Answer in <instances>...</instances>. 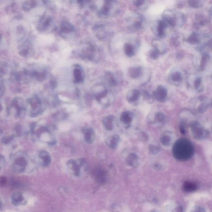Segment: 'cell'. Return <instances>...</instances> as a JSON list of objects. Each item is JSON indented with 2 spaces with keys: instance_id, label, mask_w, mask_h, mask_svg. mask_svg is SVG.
<instances>
[{
  "instance_id": "6da1fadb",
  "label": "cell",
  "mask_w": 212,
  "mask_h": 212,
  "mask_svg": "<svg viewBox=\"0 0 212 212\" xmlns=\"http://www.w3.org/2000/svg\"><path fill=\"white\" fill-rule=\"evenodd\" d=\"M194 145L187 139H179L173 146V156L176 160L180 161H185L190 159L194 155Z\"/></svg>"
},
{
  "instance_id": "7a4b0ae2",
  "label": "cell",
  "mask_w": 212,
  "mask_h": 212,
  "mask_svg": "<svg viewBox=\"0 0 212 212\" xmlns=\"http://www.w3.org/2000/svg\"><path fill=\"white\" fill-rule=\"evenodd\" d=\"M191 127L193 136L196 139L202 140L208 136V131L205 129L198 122H192Z\"/></svg>"
},
{
  "instance_id": "3957f363",
  "label": "cell",
  "mask_w": 212,
  "mask_h": 212,
  "mask_svg": "<svg viewBox=\"0 0 212 212\" xmlns=\"http://www.w3.org/2000/svg\"><path fill=\"white\" fill-rule=\"evenodd\" d=\"M85 164V159L81 158L78 160L71 159L67 162V165L75 176L81 175V169Z\"/></svg>"
},
{
  "instance_id": "277c9868",
  "label": "cell",
  "mask_w": 212,
  "mask_h": 212,
  "mask_svg": "<svg viewBox=\"0 0 212 212\" xmlns=\"http://www.w3.org/2000/svg\"><path fill=\"white\" fill-rule=\"evenodd\" d=\"M28 164L27 160L23 155L17 157L13 163L12 167L13 171L17 173L25 171Z\"/></svg>"
},
{
  "instance_id": "5b68a950",
  "label": "cell",
  "mask_w": 212,
  "mask_h": 212,
  "mask_svg": "<svg viewBox=\"0 0 212 212\" xmlns=\"http://www.w3.org/2000/svg\"><path fill=\"white\" fill-rule=\"evenodd\" d=\"M92 175L94 179L100 184H105L107 179V173L105 170L101 168L95 169L93 171Z\"/></svg>"
},
{
  "instance_id": "8992f818",
  "label": "cell",
  "mask_w": 212,
  "mask_h": 212,
  "mask_svg": "<svg viewBox=\"0 0 212 212\" xmlns=\"http://www.w3.org/2000/svg\"><path fill=\"white\" fill-rule=\"evenodd\" d=\"M29 103L32 108L30 113V116L35 117L38 116L41 113L40 106L41 103L38 98L35 97L30 100Z\"/></svg>"
},
{
  "instance_id": "52a82bcc",
  "label": "cell",
  "mask_w": 212,
  "mask_h": 212,
  "mask_svg": "<svg viewBox=\"0 0 212 212\" xmlns=\"http://www.w3.org/2000/svg\"><path fill=\"white\" fill-rule=\"evenodd\" d=\"M154 96L158 101H165L167 95V91L165 87L160 85L157 89L154 92Z\"/></svg>"
},
{
  "instance_id": "ba28073f",
  "label": "cell",
  "mask_w": 212,
  "mask_h": 212,
  "mask_svg": "<svg viewBox=\"0 0 212 212\" xmlns=\"http://www.w3.org/2000/svg\"><path fill=\"white\" fill-rule=\"evenodd\" d=\"M84 139L87 143L91 144L95 141V131L91 128H87L83 130Z\"/></svg>"
},
{
  "instance_id": "9c48e42d",
  "label": "cell",
  "mask_w": 212,
  "mask_h": 212,
  "mask_svg": "<svg viewBox=\"0 0 212 212\" xmlns=\"http://www.w3.org/2000/svg\"><path fill=\"white\" fill-rule=\"evenodd\" d=\"M119 140V135L115 134L108 138L105 141V143L108 147L114 149L117 146Z\"/></svg>"
},
{
  "instance_id": "30bf717a",
  "label": "cell",
  "mask_w": 212,
  "mask_h": 212,
  "mask_svg": "<svg viewBox=\"0 0 212 212\" xmlns=\"http://www.w3.org/2000/svg\"><path fill=\"white\" fill-rule=\"evenodd\" d=\"M24 198L23 194L20 192L13 193L11 197L12 204L15 206H18L24 203Z\"/></svg>"
},
{
  "instance_id": "8fae6325",
  "label": "cell",
  "mask_w": 212,
  "mask_h": 212,
  "mask_svg": "<svg viewBox=\"0 0 212 212\" xmlns=\"http://www.w3.org/2000/svg\"><path fill=\"white\" fill-rule=\"evenodd\" d=\"M39 157L41 160L43 166H46L49 165L51 162V157L49 152L42 151L40 152Z\"/></svg>"
},
{
  "instance_id": "7c38bea8",
  "label": "cell",
  "mask_w": 212,
  "mask_h": 212,
  "mask_svg": "<svg viewBox=\"0 0 212 212\" xmlns=\"http://www.w3.org/2000/svg\"><path fill=\"white\" fill-rule=\"evenodd\" d=\"M128 74L132 78H137L139 77L142 74V68L141 66H135L129 68Z\"/></svg>"
},
{
  "instance_id": "4fadbf2b",
  "label": "cell",
  "mask_w": 212,
  "mask_h": 212,
  "mask_svg": "<svg viewBox=\"0 0 212 212\" xmlns=\"http://www.w3.org/2000/svg\"><path fill=\"white\" fill-rule=\"evenodd\" d=\"M141 95V92L138 90H133L130 92L127 96V100L129 103H132L137 101Z\"/></svg>"
},
{
  "instance_id": "5bb4252c",
  "label": "cell",
  "mask_w": 212,
  "mask_h": 212,
  "mask_svg": "<svg viewBox=\"0 0 212 212\" xmlns=\"http://www.w3.org/2000/svg\"><path fill=\"white\" fill-rule=\"evenodd\" d=\"M114 118L110 116L104 118L103 120V124L105 128L108 131H111L113 128V120Z\"/></svg>"
},
{
  "instance_id": "9a60e30c",
  "label": "cell",
  "mask_w": 212,
  "mask_h": 212,
  "mask_svg": "<svg viewBox=\"0 0 212 212\" xmlns=\"http://www.w3.org/2000/svg\"><path fill=\"white\" fill-rule=\"evenodd\" d=\"M133 117L131 114L128 112H124L121 114L120 120L124 124L129 125L132 121Z\"/></svg>"
},
{
  "instance_id": "2e32d148",
  "label": "cell",
  "mask_w": 212,
  "mask_h": 212,
  "mask_svg": "<svg viewBox=\"0 0 212 212\" xmlns=\"http://www.w3.org/2000/svg\"><path fill=\"white\" fill-rule=\"evenodd\" d=\"M183 188L185 191L190 192L196 190L197 188V186L195 183L186 182L183 185Z\"/></svg>"
},
{
  "instance_id": "e0dca14e",
  "label": "cell",
  "mask_w": 212,
  "mask_h": 212,
  "mask_svg": "<svg viewBox=\"0 0 212 212\" xmlns=\"http://www.w3.org/2000/svg\"><path fill=\"white\" fill-rule=\"evenodd\" d=\"M138 157L137 155L134 153H131L128 157L126 161L128 164L130 166H135L137 165V163H138Z\"/></svg>"
},
{
  "instance_id": "ac0fdd59",
  "label": "cell",
  "mask_w": 212,
  "mask_h": 212,
  "mask_svg": "<svg viewBox=\"0 0 212 212\" xmlns=\"http://www.w3.org/2000/svg\"><path fill=\"white\" fill-rule=\"evenodd\" d=\"M166 23L163 21H160L157 25V31L158 36L162 37L165 34V30L166 26Z\"/></svg>"
},
{
  "instance_id": "d6986e66",
  "label": "cell",
  "mask_w": 212,
  "mask_h": 212,
  "mask_svg": "<svg viewBox=\"0 0 212 212\" xmlns=\"http://www.w3.org/2000/svg\"><path fill=\"white\" fill-rule=\"evenodd\" d=\"M124 52L125 54L129 57H132L134 54V47L131 44H125L124 46Z\"/></svg>"
},
{
  "instance_id": "ffe728a7",
  "label": "cell",
  "mask_w": 212,
  "mask_h": 212,
  "mask_svg": "<svg viewBox=\"0 0 212 212\" xmlns=\"http://www.w3.org/2000/svg\"><path fill=\"white\" fill-rule=\"evenodd\" d=\"M171 79L173 82L176 83H180L182 80V76L181 73L179 71L174 72L170 76Z\"/></svg>"
},
{
  "instance_id": "44dd1931",
  "label": "cell",
  "mask_w": 212,
  "mask_h": 212,
  "mask_svg": "<svg viewBox=\"0 0 212 212\" xmlns=\"http://www.w3.org/2000/svg\"><path fill=\"white\" fill-rule=\"evenodd\" d=\"M74 82L75 83H78L83 81L82 73L79 68H75L74 71Z\"/></svg>"
},
{
  "instance_id": "7402d4cb",
  "label": "cell",
  "mask_w": 212,
  "mask_h": 212,
  "mask_svg": "<svg viewBox=\"0 0 212 212\" xmlns=\"http://www.w3.org/2000/svg\"><path fill=\"white\" fill-rule=\"evenodd\" d=\"M209 59V56L208 54H203L202 56L201 60L200 67L201 70H204Z\"/></svg>"
},
{
  "instance_id": "603a6c76",
  "label": "cell",
  "mask_w": 212,
  "mask_h": 212,
  "mask_svg": "<svg viewBox=\"0 0 212 212\" xmlns=\"http://www.w3.org/2000/svg\"><path fill=\"white\" fill-rule=\"evenodd\" d=\"M187 41L188 43L191 44H196L198 43L199 41L198 34L196 33H193L187 39Z\"/></svg>"
},
{
  "instance_id": "cb8c5ba5",
  "label": "cell",
  "mask_w": 212,
  "mask_h": 212,
  "mask_svg": "<svg viewBox=\"0 0 212 212\" xmlns=\"http://www.w3.org/2000/svg\"><path fill=\"white\" fill-rule=\"evenodd\" d=\"M30 75H33L36 78V80L39 81H43L45 77V74L43 72L34 71L30 73Z\"/></svg>"
},
{
  "instance_id": "d4e9b609",
  "label": "cell",
  "mask_w": 212,
  "mask_h": 212,
  "mask_svg": "<svg viewBox=\"0 0 212 212\" xmlns=\"http://www.w3.org/2000/svg\"><path fill=\"white\" fill-rule=\"evenodd\" d=\"M161 142L163 145L168 146L171 142V138L168 135L164 134L160 138Z\"/></svg>"
},
{
  "instance_id": "484cf974",
  "label": "cell",
  "mask_w": 212,
  "mask_h": 212,
  "mask_svg": "<svg viewBox=\"0 0 212 212\" xmlns=\"http://www.w3.org/2000/svg\"><path fill=\"white\" fill-rule=\"evenodd\" d=\"M202 0H188V3L190 6L194 8H197L201 6Z\"/></svg>"
},
{
  "instance_id": "4316f807",
  "label": "cell",
  "mask_w": 212,
  "mask_h": 212,
  "mask_svg": "<svg viewBox=\"0 0 212 212\" xmlns=\"http://www.w3.org/2000/svg\"><path fill=\"white\" fill-rule=\"evenodd\" d=\"M62 30L65 33H68L72 31L71 26L68 23H65L62 24Z\"/></svg>"
},
{
  "instance_id": "83f0119b",
  "label": "cell",
  "mask_w": 212,
  "mask_h": 212,
  "mask_svg": "<svg viewBox=\"0 0 212 212\" xmlns=\"http://www.w3.org/2000/svg\"><path fill=\"white\" fill-rule=\"evenodd\" d=\"M165 119V116L163 113L158 112L155 115V120L158 123H162Z\"/></svg>"
},
{
  "instance_id": "f1b7e54d",
  "label": "cell",
  "mask_w": 212,
  "mask_h": 212,
  "mask_svg": "<svg viewBox=\"0 0 212 212\" xmlns=\"http://www.w3.org/2000/svg\"><path fill=\"white\" fill-rule=\"evenodd\" d=\"M14 138V135H8V136L3 137L2 139V142L3 144H9L10 142H11Z\"/></svg>"
},
{
  "instance_id": "f546056e",
  "label": "cell",
  "mask_w": 212,
  "mask_h": 212,
  "mask_svg": "<svg viewBox=\"0 0 212 212\" xmlns=\"http://www.w3.org/2000/svg\"><path fill=\"white\" fill-rule=\"evenodd\" d=\"M208 106V105L207 104V103H202V104H201V105L198 106V112L200 113H204V112H206Z\"/></svg>"
},
{
  "instance_id": "4dcf8cb0",
  "label": "cell",
  "mask_w": 212,
  "mask_h": 212,
  "mask_svg": "<svg viewBox=\"0 0 212 212\" xmlns=\"http://www.w3.org/2000/svg\"><path fill=\"white\" fill-rule=\"evenodd\" d=\"M149 149L151 153L153 154L157 153L159 152V147L157 145H150Z\"/></svg>"
},
{
  "instance_id": "1f68e13d",
  "label": "cell",
  "mask_w": 212,
  "mask_h": 212,
  "mask_svg": "<svg viewBox=\"0 0 212 212\" xmlns=\"http://www.w3.org/2000/svg\"><path fill=\"white\" fill-rule=\"evenodd\" d=\"M159 52L157 49L152 50L150 53V56L152 59H156L158 57Z\"/></svg>"
},
{
  "instance_id": "d6a6232c",
  "label": "cell",
  "mask_w": 212,
  "mask_h": 212,
  "mask_svg": "<svg viewBox=\"0 0 212 212\" xmlns=\"http://www.w3.org/2000/svg\"><path fill=\"white\" fill-rule=\"evenodd\" d=\"M202 84L201 79L198 78L195 80L194 83V87L196 89L200 90Z\"/></svg>"
},
{
  "instance_id": "836d02e7",
  "label": "cell",
  "mask_w": 212,
  "mask_h": 212,
  "mask_svg": "<svg viewBox=\"0 0 212 212\" xmlns=\"http://www.w3.org/2000/svg\"><path fill=\"white\" fill-rule=\"evenodd\" d=\"M107 90H105L104 91L102 92L101 93H100L97 95H96V98L97 101H100L102 98L103 97H105L107 95Z\"/></svg>"
},
{
  "instance_id": "e575fe53",
  "label": "cell",
  "mask_w": 212,
  "mask_h": 212,
  "mask_svg": "<svg viewBox=\"0 0 212 212\" xmlns=\"http://www.w3.org/2000/svg\"><path fill=\"white\" fill-rule=\"evenodd\" d=\"M5 157L3 155L0 154V170H2L4 166H5Z\"/></svg>"
},
{
  "instance_id": "d590c367",
  "label": "cell",
  "mask_w": 212,
  "mask_h": 212,
  "mask_svg": "<svg viewBox=\"0 0 212 212\" xmlns=\"http://www.w3.org/2000/svg\"><path fill=\"white\" fill-rule=\"evenodd\" d=\"M29 53V50L28 49L25 48L20 51L19 54L21 56L25 57L28 55Z\"/></svg>"
},
{
  "instance_id": "8d00e7d4",
  "label": "cell",
  "mask_w": 212,
  "mask_h": 212,
  "mask_svg": "<svg viewBox=\"0 0 212 212\" xmlns=\"http://www.w3.org/2000/svg\"><path fill=\"white\" fill-rule=\"evenodd\" d=\"M7 183V179L5 176L0 177V186H5Z\"/></svg>"
},
{
  "instance_id": "74e56055",
  "label": "cell",
  "mask_w": 212,
  "mask_h": 212,
  "mask_svg": "<svg viewBox=\"0 0 212 212\" xmlns=\"http://www.w3.org/2000/svg\"><path fill=\"white\" fill-rule=\"evenodd\" d=\"M144 2L145 0H134V5L137 7L140 6L144 4Z\"/></svg>"
},
{
  "instance_id": "f35d334b",
  "label": "cell",
  "mask_w": 212,
  "mask_h": 212,
  "mask_svg": "<svg viewBox=\"0 0 212 212\" xmlns=\"http://www.w3.org/2000/svg\"><path fill=\"white\" fill-rule=\"evenodd\" d=\"M4 85L3 81H0V98L2 97L4 93Z\"/></svg>"
},
{
  "instance_id": "ab89813d",
  "label": "cell",
  "mask_w": 212,
  "mask_h": 212,
  "mask_svg": "<svg viewBox=\"0 0 212 212\" xmlns=\"http://www.w3.org/2000/svg\"><path fill=\"white\" fill-rule=\"evenodd\" d=\"M180 132L182 134H185V133H186V130H185V128L184 127V125H183V124H182L181 126H180Z\"/></svg>"
},
{
  "instance_id": "60d3db41",
  "label": "cell",
  "mask_w": 212,
  "mask_h": 212,
  "mask_svg": "<svg viewBox=\"0 0 212 212\" xmlns=\"http://www.w3.org/2000/svg\"><path fill=\"white\" fill-rule=\"evenodd\" d=\"M5 74V71L3 68L0 66V77H3Z\"/></svg>"
},
{
  "instance_id": "b9f144b4",
  "label": "cell",
  "mask_w": 212,
  "mask_h": 212,
  "mask_svg": "<svg viewBox=\"0 0 212 212\" xmlns=\"http://www.w3.org/2000/svg\"><path fill=\"white\" fill-rule=\"evenodd\" d=\"M194 211L203 212L205 211V210H204V209H203L202 207H196V208H195V210H194Z\"/></svg>"
},
{
  "instance_id": "7bdbcfd3",
  "label": "cell",
  "mask_w": 212,
  "mask_h": 212,
  "mask_svg": "<svg viewBox=\"0 0 212 212\" xmlns=\"http://www.w3.org/2000/svg\"><path fill=\"white\" fill-rule=\"evenodd\" d=\"M3 204L2 202V201L0 198V210H2L3 209Z\"/></svg>"
},
{
  "instance_id": "ee69618b",
  "label": "cell",
  "mask_w": 212,
  "mask_h": 212,
  "mask_svg": "<svg viewBox=\"0 0 212 212\" xmlns=\"http://www.w3.org/2000/svg\"><path fill=\"white\" fill-rule=\"evenodd\" d=\"M2 109H3V108H2V105H0V112H2Z\"/></svg>"
},
{
  "instance_id": "f6af8a7d",
  "label": "cell",
  "mask_w": 212,
  "mask_h": 212,
  "mask_svg": "<svg viewBox=\"0 0 212 212\" xmlns=\"http://www.w3.org/2000/svg\"><path fill=\"white\" fill-rule=\"evenodd\" d=\"M78 1L80 2H83V1H84V0H78Z\"/></svg>"
},
{
  "instance_id": "bcb514c9",
  "label": "cell",
  "mask_w": 212,
  "mask_h": 212,
  "mask_svg": "<svg viewBox=\"0 0 212 212\" xmlns=\"http://www.w3.org/2000/svg\"><path fill=\"white\" fill-rule=\"evenodd\" d=\"M1 35H0V41H1Z\"/></svg>"
}]
</instances>
